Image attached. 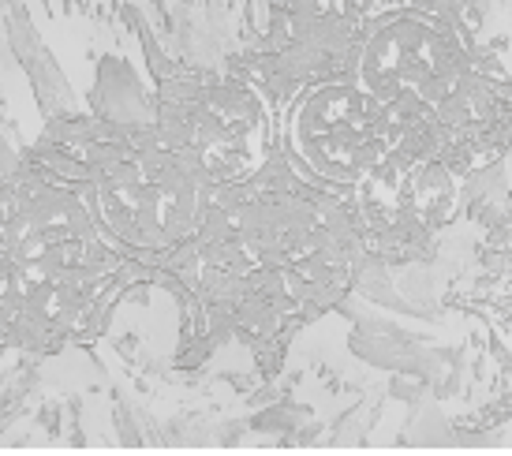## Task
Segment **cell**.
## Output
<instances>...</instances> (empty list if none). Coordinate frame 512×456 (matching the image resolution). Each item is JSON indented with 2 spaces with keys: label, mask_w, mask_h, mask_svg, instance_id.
<instances>
[{
  "label": "cell",
  "mask_w": 512,
  "mask_h": 456,
  "mask_svg": "<svg viewBox=\"0 0 512 456\" xmlns=\"http://www.w3.org/2000/svg\"><path fill=\"white\" fill-rule=\"evenodd\" d=\"M191 143L210 180H243L262 169L270 150V116L247 86H217L199 105Z\"/></svg>",
  "instance_id": "cell-5"
},
{
  "label": "cell",
  "mask_w": 512,
  "mask_h": 456,
  "mask_svg": "<svg viewBox=\"0 0 512 456\" xmlns=\"http://www.w3.org/2000/svg\"><path fill=\"white\" fill-rule=\"evenodd\" d=\"M94 210L101 225L131 247H169L195 221L199 187L169 161H124L94 187Z\"/></svg>",
  "instance_id": "cell-3"
},
{
  "label": "cell",
  "mask_w": 512,
  "mask_h": 456,
  "mask_svg": "<svg viewBox=\"0 0 512 456\" xmlns=\"http://www.w3.org/2000/svg\"><path fill=\"white\" fill-rule=\"evenodd\" d=\"M285 139L311 176L356 187L385 154V101L356 79L303 86L285 113Z\"/></svg>",
  "instance_id": "cell-1"
},
{
  "label": "cell",
  "mask_w": 512,
  "mask_h": 456,
  "mask_svg": "<svg viewBox=\"0 0 512 456\" xmlns=\"http://www.w3.org/2000/svg\"><path fill=\"white\" fill-rule=\"evenodd\" d=\"M430 109L441 131L445 165H453V157H464V165L483 169L505 154L512 139V98L498 79L468 68Z\"/></svg>",
  "instance_id": "cell-6"
},
{
  "label": "cell",
  "mask_w": 512,
  "mask_h": 456,
  "mask_svg": "<svg viewBox=\"0 0 512 456\" xmlns=\"http://www.w3.org/2000/svg\"><path fill=\"white\" fill-rule=\"evenodd\" d=\"M356 195L363 217L378 232H438L456 214L460 172L441 157L382 154L356 184Z\"/></svg>",
  "instance_id": "cell-4"
},
{
  "label": "cell",
  "mask_w": 512,
  "mask_h": 456,
  "mask_svg": "<svg viewBox=\"0 0 512 456\" xmlns=\"http://www.w3.org/2000/svg\"><path fill=\"white\" fill-rule=\"evenodd\" d=\"M468 49L438 15L397 8L378 15L356 49V79L378 101H434L468 72Z\"/></svg>",
  "instance_id": "cell-2"
}]
</instances>
